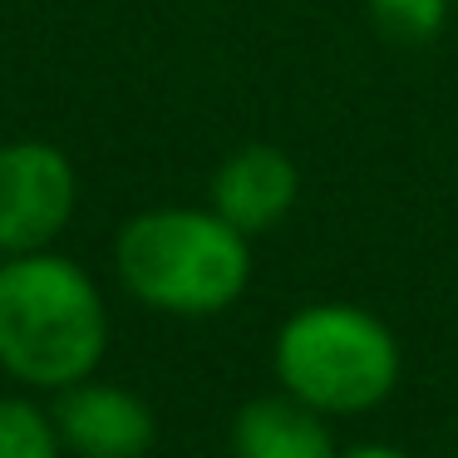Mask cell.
Returning a JSON list of instances; mask_svg holds the SVG:
<instances>
[{
  "label": "cell",
  "mask_w": 458,
  "mask_h": 458,
  "mask_svg": "<svg viewBox=\"0 0 458 458\" xmlns=\"http://www.w3.org/2000/svg\"><path fill=\"white\" fill-rule=\"evenodd\" d=\"M340 458H409L399 448H355V454H340Z\"/></svg>",
  "instance_id": "cell-10"
},
{
  "label": "cell",
  "mask_w": 458,
  "mask_h": 458,
  "mask_svg": "<svg viewBox=\"0 0 458 458\" xmlns=\"http://www.w3.org/2000/svg\"><path fill=\"white\" fill-rule=\"evenodd\" d=\"M109 345V310L80 261L25 251L0 261V369L35 389H70Z\"/></svg>",
  "instance_id": "cell-1"
},
{
  "label": "cell",
  "mask_w": 458,
  "mask_h": 458,
  "mask_svg": "<svg viewBox=\"0 0 458 458\" xmlns=\"http://www.w3.org/2000/svg\"><path fill=\"white\" fill-rule=\"evenodd\" d=\"M80 178L64 148L45 139L0 143V257L50 251L70 227Z\"/></svg>",
  "instance_id": "cell-4"
},
{
  "label": "cell",
  "mask_w": 458,
  "mask_h": 458,
  "mask_svg": "<svg viewBox=\"0 0 458 458\" xmlns=\"http://www.w3.org/2000/svg\"><path fill=\"white\" fill-rule=\"evenodd\" d=\"M454 5L458 0H369V21L399 45H428L444 35Z\"/></svg>",
  "instance_id": "cell-9"
},
{
  "label": "cell",
  "mask_w": 458,
  "mask_h": 458,
  "mask_svg": "<svg viewBox=\"0 0 458 458\" xmlns=\"http://www.w3.org/2000/svg\"><path fill=\"white\" fill-rule=\"evenodd\" d=\"M60 444L80 458H143L153 448V409L119 385H80L60 389L50 409Z\"/></svg>",
  "instance_id": "cell-6"
},
{
  "label": "cell",
  "mask_w": 458,
  "mask_h": 458,
  "mask_svg": "<svg viewBox=\"0 0 458 458\" xmlns=\"http://www.w3.org/2000/svg\"><path fill=\"white\" fill-rule=\"evenodd\" d=\"M0 458H60V428L25 399H0Z\"/></svg>",
  "instance_id": "cell-8"
},
{
  "label": "cell",
  "mask_w": 458,
  "mask_h": 458,
  "mask_svg": "<svg viewBox=\"0 0 458 458\" xmlns=\"http://www.w3.org/2000/svg\"><path fill=\"white\" fill-rule=\"evenodd\" d=\"M276 379L320 414H365L394 389L399 345L379 316L320 301L281 326Z\"/></svg>",
  "instance_id": "cell-3"
},
{
  "label": "cell",
  "mask_w": 458,
  "mask_h": 458,
  "mask_svg": "<svg viewBox=\"0 0 458 458\" xmlns=\"http://www.w3.org/2000/svg\"><path fill=\"white\" fill-rule=\"evenodd\" d=\"M114 267L133 301L168 316H217L251 281L247 232L212 208H148L123 222Z\"/></svg>",
  "instance_id": "cell-2"
},
{
  "label": "cell",
  "mask_w": 458,
  "mask_h": 458,
  "mask_svg": "<svg viewBox=\"0 0 458 458\" xmlns=\"http://www.w3.org/2000/svg\"><path fill=\"white\" fill-rule=\"evenodd\" d=\"M296 198H301V168L276 143H247V148L227 153L208 182V208L247 237L281 227L296 208Z\"/></svg>",
  "instance_id": "cell-5"
},
{
  "label": "cell",
  "mask_w": 458,
  "mask_h": 458,
  "mask_svg": "<svg viewBox=\"0 0 458 458\" xmlns=\"http://www.w3.org/2000/svg\"><path fill=\"white\" fill-rule=\"evenodd\" d=\"M232 454L237 458H335L320 409L296 394H267L237 409L232 419Z\"/></svg>",
  "instance_id": "cell-7"
}]
</instances>
